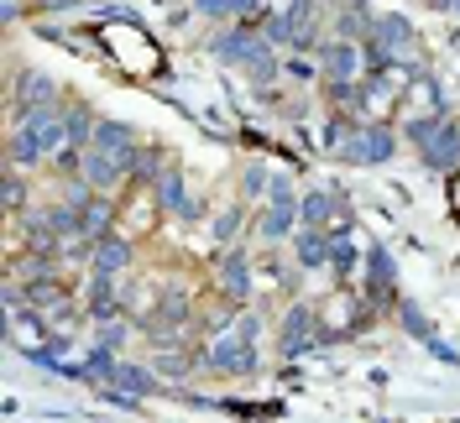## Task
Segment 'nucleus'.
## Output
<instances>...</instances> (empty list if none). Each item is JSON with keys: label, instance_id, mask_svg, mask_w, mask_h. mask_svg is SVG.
<instances>
[{"label": "nucleus", "instance_id": "f257e3e1", "mask_svg": "<svg viewBox=\"0 0 460 423\" xmlns=\"http://www.w3.org/2000/svg\"><path fill=\"white\" fill-rule=\"evenodd\" d=\"M68 141V126L58 120L53 110H31L22 126H16V137H11V163L16 168H31V163H42L48 152H58Z\"/></svg>", "mask_w": 460, "mask_h": 423}, {"label": "nucleus", "instance_id": "f03ea898", "mask_svg": "<svg viewBox=\"0 0 460 423\" xmlns=\"http://www.w3.org/2000/svg\"><path fill=\"white\" fill-rule=\"evenodd\" d=\"M126 172H131V163H126V157L100 152V146H89V152H84V183H89V189H115Z\"/></svg>", "mask_w": 460, "mask_h": 423}, {"label": "nucleus", "instance_id": "7ed1b4c3", "mask_svg": "<svg viewBox=\"0 0 460 423\" xmlns=\"http://www.w3.org/2000/svg\"><path fill=\"white\" fill-rule=\"evenodd\" d=\"M345 152H350V157H367V163H387V157H393V131H387V126H361Z\"/></svg>", "mask_w": 460, "mask_h": 423}, {"label": "nucleus", "instance_id": "20e7f679", "mask_svg": "<svg viewBox=\"0 0 460 423\" xmlns=\"http://www.w3.org/2000/svg\"><path fill=\"white\" fill-rule=\"evenodd\" d=\"M456 157H460V131H456V120H439L434 141L424 146V163H429V168H456Z\"/></svg>", "mask_w": 460, "mask_h": 423}, {"label": "nucleus", "instance_id": "39448f33", "mask_svg": "<svg viewBox=\"0 0 460 423\" xmlns=\"http://www.w3.org/2000/svg\"><path fill=\"white\" fill-rule=\"evenodd\" d=\"M356 68H361V57H356L350 42H330V48H324V74H330V84H350Z\"/></svg>", "mask_w": 460, "mask_h": 423}, {"label": "nucleus", "instance_id": "423d86ee", "mask_svg": "<svg viewBox=\"0 0 460 423\" xmlns=\"http://www.w3.org/2000/svg\"><path fill=\"white\" fill-rule=\"evenodd\" d=\"M16 105H22V110H48V105H53V79H48V74H27V79H22V89H16Z\"/></svg>", "mask_w": 460, "mask_h": 423}, {"label": "nucleus", "instance_id": "0eeeda50", "mask_svg": "<svg viewBox=\"0 0 460 423\" xmlns=\"http://www.w3.org/2000/svg\"><path fill=\"white\" fill-rule=\"evenodd\" d=\"M309 330H314V313L309 309H293L283 319V356H298L304 345H309Z\"/></svg>", "mask_w": 460, "mask_h": 423}, {"label": "nucleus", "instance_id": "6e6552de", "mask_svg": "<svg viewBox=\"0 0 460 423\" xmlns=\"http://www.w3.org/2000/svg\"><path fill=\"white\" fill-rule=\"evenodd\" d=\"M74 220H79V241H89V235H100V230L111 225V204L105 198H84Z\"/></svg>", "mask_w": 460, "mask_h": 423}, {"label": "nucleus", "instance_id": "1a4fd4ad", "mask_svg": "<svg viewBox=\"0 0 460 423\" xmlns=\"http://www.w3.org/2000/svg\"><path fill=\"white\" fill-rule=\"evenodd\" d=\"M126 261H131V246H126V241H100V251H94V278H115Z\"/></svg>", "mask_w": 460, "mask_h": 423}, {"label": "nucleus", "instance_id": "9d476101", "mask_svg": "<svg viewBox=\"0 0 460 423\" xmlns=\"http://www.w3.org/2000/svg\"><path fill=\"white\" fill-rule=\"evenodd\" d=\"M293 225H298V204H272V209L261 215V235H267V241H283Z\"/></svg>", "mask_w": 460, "mask_h": 423}, {"label": "nucleus", "instance_id": "9b49d317", "mask_svg": "<svg viewBox=\"0 0 460 423\" xmlns=\"http://www.w3.org/2000/svg\"><path fill=\"white\" fill-rule=\"evenodd\" d=\"M220 278H226L230 293H246V282H252V267H246V251H230L220 261Z\"/></svg>", "mask_w": 460, "mask_h": 423}, {"label": "nucleus", "instance_id": "f8f14e48", "mask_svg": "<svg viewBox=\"0 0 460 423\" xmlns=\"http://www.w3.org/2000/svg\"><path fill=\"white\" fill-rule=\"evenodd\" d=\"M298 261H304V267L330 261V246H324V235H319V230H304V235H298Z\"/></svg>", "mask_w": 460, "mask_h": 423}, {"label": "nucleus", "instance_id": "ddd939ff", "mask_svg": "<svg viewBox=\"0 0 460 423\" xmlns=\"http://www.w3.org/2000/svg\"><path fill=\"white\" fill-rule=\"evenodd\" d=\"M372 31L387 42V48H402V42H408V22H402V16H376Z\"/></svg>", "mask_w": 460, "mask_h": 423}, {"label": "nucleus", "instance_id": "4468645a", "mask_svg": "<svg viewBox=\"0 0 460 423\" xmlns=\"http://www.w3.org/2000/svg\"><path fill=\"white\" fill-rule=\"evenodd\" d=\"M330 215H335V198L330 194H309L304 198V220H309V225H324Z\"/></svg>", "mask_w": 460, "mask_h": 423}, {"label": "nucleus", "instance_id": "2eb2a0df", "mask_svg": "<svg viewBox=\"0 0 460 423\" xmlns=\"http://www.w3.org/2000/svg\"><path fill=\"white\" fill-rule=\"evenodd\" d=\"M235 225H241V209H226V215L215 220V235H220V241H230V235H235Z\"/></svg>", "mask_w": 460, "mask_h": 423}, {"label": "nucleus", "instance_id": "dca6fc26", "mask_svg": "<svg viewBox=\"0 0 460 423\" xmlns=\"http://www.w3.org/2000/svg\"><path fill=\"white\" fill-rule=\"evenodd\" d=\"M5 204H11V209H16V204H22V178H16V172H11V178H5Z\"/></svg>", "mask_w": 460, "mask_h": 423}]
</instances>
